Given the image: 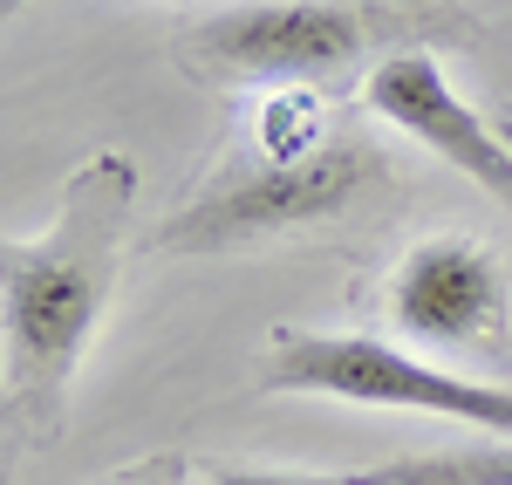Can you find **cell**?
<instances>
[{
	"instance_id": "obj_1",
	"label": "cell",
	"mask_w": 512,
	"mask_h": 485,
	"mask_svg": "<svg viewBox=\"0 0 512 485\" xmlns=\"http://www.w3.org/2000/svg\"><path fill=\"white\" fill-rule=\"evenodd\" d=\"M137 219V164L96 151L69 171L55 219L0 246V404L14 445H55L69 424L82 356L110 315Z\"/></svg>"
},
{
	"instance_id": "obj_2",
	"label": "cell",
	"mask_w": 512,
	"mask_h": 485,
	"mask_svg": "<svg viewBox=\"0 0 512 485\" xmlns=\"http://www.w3.org/2000/svg\"><path fill=\"white\" fill-rule=\"evenodd\" d=\"M478 21L451 0H246L178 35V69L205 89H280V82L369 76L383 55L472 41Z\"/></svg>"
},
{
	"instance_id": "obj_3",
	"label": "cell",
	"mask_w": 512,
	"mask_h": 485,
	"mask_svg": "<svg viewBox=\"0 0 512 485\" xmlns=\"http://www.w3.org/2000/svg\"><path fill=\"white\" fill-rule=\"evenodd\" d=\"M390 192H396L390 151L362 130H342L315 158H267L253 144H233L158 219L151 246L212 260V253H239V246H267L287 233H321V226L362 219Z\"/></svg>"
},
{
	"instance_id": "obj_4",
	"label": "cell",
	"mask_w": 512,
	"mask_h": 485,
	"mask_svg": "<svg viewBox=\"0 0 512 485\" xmlns=\"http://www.w3.org/2000/svg\"><path fill=\"white\" fill-rule=\"evenodd\" d=\"M260 397H335L362 410H417L444 417L485 438H512V383L451 376L444 363H424L410 342H383L362 328H274Z\"/></svg>"
},
{
	"instance_id": "obj_5",
	"label": "cell",
	"mask_w": 512,
	"mask_h": 485,
	"mask_svg": "<svg viewBox=\"0 0 512 485\" xmlns=\"http://www.w3.org/2000/svg\"><path fill=\"white\" fill-rule=\"evenodd\" d=\"M383 322L417 349H458V356H512V274L478 233H424L396 253L376 294Z\"/></svg>"
},
{
	"instance_id": "obj_6",
	"label": "cell",
	"mask_w": 512,
	"mask_h": 485,
	"mask_svg": "<svg viewBox=\"0 0 512 485\" xmlns=\"http://www.w3.org/2000/svg\"><path fill=\"white\" fill-rule=\"evenodd\" d=\"M362 103L369 117H383L390 130H403L410 144H424L431 158H444L451 171H465L485 199H499L512 212V144L499 137V123H485L451 89L444 62L431 48H403L383 55L369 76H362Z\"/></svg>"
},
{
	"instance_id": "obj_7",
	"label": "cell",
	"mask_w": 512,
	"mask_h": 485,
	"mask_svg": "<svg viewBox=\"0 0 512 485\" xmlns=\"http://www.w3.org/2000/svg\"><path fill=\"white\" fill-rule=\"evenodd\" d=\"M342 123H335V96L315 89V82H280V89H260L253 96V117H246V137L253 151L267 158H315L321 144H335Z\"/></svg>"
},
{
	"instance_id": "obj_8",
	"label": "cell",
	"mask_w": 512,
	"mask_h": 485,
	"mask_svg": "<svg viewBox=\"0 0 512 485\" xmlns=\"http://www.w3.org/2000/svg\"><path fill=\"white\" fill-rule=\"evenodd\" d=\"M362 485H512V438H478L458 451H424V458H390L355 472Z\"/></svg>"
},
{
	"instance_id": "obj_9",
	"label": "cell",
	"mask_w": 512,
	"mask_h": 485,
	"mask_svg": "<svg viewBox=\"0 0 512 485\" xmlns=\"http://www.w3.org/2000/svg\"><path fill=\"white\" fill-rule=\"evenodd\" d=\"M205 485H362L355 472H280V465H198Z\"/></svg>"
},
{
	"instance_id": "obj_10",
	"label": "cell",
	"mask_w": 512,
	"mask_h": 485,
	"mask_svg": "<svg viewBox=\"0 0 512 485\" xmlns=\"http://www.w3.org/2000/svg\"><path fill=\"white\" fill-rule=\"evenodd\" d=\"M110 485H192V472H185V458H144L137 472H123Z\"/></svg>"
},
{
	"instance_id": "obj_11",
	"label": "cell",
	"mask_w": 512,
	"mask_h": 485,
	"mask_svg": "<svg viewBox=\"0 0 512 485\" xmlns=\"http://www.w3.org/2000/svg\"><path fill=\"white\" fill-rule=\"evenodd\" d=\"M492 123H499V137H506V144H512V117H492Z\"/></svg>"
},
{
	"instance_id": "obj_12",
	"label": "cell",
	"mask_w": 512,
	"mask_h": 485,
	"mask_svg": "<svg viewBox=\"0 0 512 485\" xmlns=\"http://www.w3.org/2000/svg\"><path fill=\"white\" fill-rule=\"evenodd\" d=\"M0 7H28V0H0Z\"/></svg>"
}]
</instances>
